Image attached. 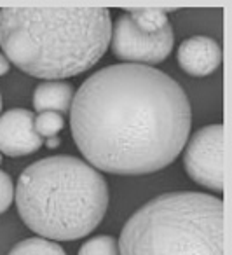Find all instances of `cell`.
Segmentation results:
<instances>
[{
	"instance_id": "2",
	"label": "cell",
	"mask_w": 232,
	"mask_h": 255,
	"mask_svg": "<svg viewBox=\"0 0 232 255\" xmlns=\"http://www.w3.org/2000/svg\"><path fill=\"white\" fill-rule=\"evenodd\" d=\"M112 37L107 7H2L0 46L32 77L65 81L93 68Z\"/></svg>"
},
{
	"instance_id": "15",
	"label": "cell",
	"mask_w": 232,
	"mask_h": 255,
	"mask_svg": "<svg viewBox=\"0 0 232 255\" xmlns=\"http://www.w3.org/2000/svg\"><path fill=\"white\" fill-rule=\"evenodd\" d=\"M9 67H11V63H9V60L5 58V54L0 53V75H5V74H7Z\"/></svg>"
},
{
	"instance_id": "11",
	"label": "cell",
	"mask_w": 232,
	"mask_h": 255,
	"mask_svg": "<svg viewBox=\"0 0 232 255\" xmlns=\"http://www.w3.org/2000/svg\"><path fill=\"white\" fill-rule=\"evenodd\" d=\"M9 255H67L63 247L42 236L26 238L12 247Z\"/></svg>"
},
{
	"instance_id": "14",
	"label": "cell",
	"mask_w": 232,
	"mask_h": 255,
	"mask_svg": "<svg viewBox=\"0 0 232 255\" xmlns=\"http://www.w3.org/2000/svg\"><path fill=\"white\" fill-rule=\"evenodd\" d=\"M14 199V184L5 171L0 170V215L11 206Z\"/></svg>"
},
{
	"instance_id": "13",
	"label": "cell",
	"mask_w": 232,
	"mask_h": 255,
	"mask_svg": "<svg viewBox=\"0 0 232 255\" xmlns=\"http://www.w3.org/2000/svg\"><path fill=\"white\" fill-rule=\"evenodd\" d=\"M33 126L40 138H51V136H58V133L65 128V119L58 112H42L35 117Z\"/></svg>"
},
{
	"instance_id": "5",
	"label": "cell",
	"mask_w": 232,
	"mask_h": 255,
	"mask_svg": "<svg viewBox=\"0 0 232 255\" xmlns=\"http://www.w3.org/2000/svg\"><path fill=\"white\" fill-rule=\"evenodd\" d=\"M112 53L119 60L134 65H157L169 56L173 49L171 25L157 33H145L136 28L133 19L124 12L112 26Z\"/></svg>"
},
{
	"instance_id": "18",
	"label": "cell",
	"mask_w": 232,
	"mask_h": 255,
	"mask_svg": "<svg viewBox=\"0 0 232 255\" xmlns=\"http://www.w3.org/2000/svg\"><path fill=\"white\" fill-rule=\"evenodd\" d=\"M0 163H2V156H0Z\"/></svg>"
},
{
	"instance_id": "10",
	"label": "cell",
	"mask_w": 232,
	"mask_h": 255,
	"mask_svg": "<svg viewBox=\"0 0 232 255\" xmlns=\"http://www.w3.org/2000/svg\"><path fill=\"white\" fill-rule=\"evenodd\" d=\"M166 12H168L166 9L159 7H134L127 9L126 14L133 19L138 30H141L145 33H157L169 25Z\"/></svg>"
},
{
	"instance_id": "17",
	"label": "cell",
	"mask_w": 232,
	"mask_h": 255,
	"mask_svg": "<svg viewBox=\"0 0 232 255\" xmlns=\"http://www.w3.org/2000/svg\"><path fill=\"white\" fill-rule=\"evenodd\" d=\"M0 112H2V95H0Z\"/></svg>"
},
{
	"instance_id": "7",
	"label": "cell",
	"mask_w": 232,
	"mask_h": 255,
	"mask_svg": "<svg viewBox=\"0 0 232 255\" xmlns=\"http://www.w3.org/2000/svg\"><path fill=\"white\" fill-rule=\"evenodd\" d=\"M32 110L11 109L0 116V152L9 157L33 154L42 147V138L35 131Z\"/></svg>"
},
{
	"instance_id": "8",
	"label": "cell",
	"mask_w": 232,
	"mask_h": 255,
	"mask_svg": "<svg viewBox=\"0 0 232 255\" xmlns=\"http://www.w3.org/2000/svg\"><path fill=\"white\" fill-rule=\"evenodd\" d=\"M176 58L183 72L194 77H206L220 67L222 49L211 37L194 35L180 44Z\"/></svg>"
},
{
	"instance_id": "16",
	"label": "cell",
	"mask_w": 232,
	"mask_h": 255,
	"mask_svg": "<svg viewBox=\"0 0 232 255\" xmlns=\"http://www.w3.org/2000/svg\"><path fill=\"white\" fill-rule=\"evenodd\" d=\"M58 145H60V138H58V136H51V138H47V142H46L47 149H56Z\"/></svg>"
},
{
	"instance_id": "12",
	"label": "cell",
	"mask_w": 232,
	"mask_h": 255,
	"mask_svg": "<svg viewBox=\"0 0 232 255\" xmlns=\"http://www.w3.org/2000/svg\"><path fill=\"white\" fill-rule=\"evenodd\" d=\"M79 255H119V243L114 236H95L79 248Z\"/></svg>"
},
{
	"instance_id": "6",
	"label": "cell",
	"mask_w": 232,
	"mask_h": 255,
	"mask_svg": "<svg viewBox=\"0 0 232 255\" xmlns=\"http://www.w3.org/2000/svg\"><path fill=\"white\" fill-rule=\"evenodd\" d=\"M187 175L215 192L224 191V124L197 129L183 154Z\"/></svg>"
},
{
	"instance_id": "9",
	"label": "cell",
	"mask_w": 232,
	"mask_h": 255,
	"mask_svg": "<svg viewBox=\"0 0 232 255\" xmlns=\"http://www.w3.org/2000/svg\"><path fill=\"white\" fill-rule=\"evenodd\" d=\"M74 86L67 81H46L33 91V109L39 114H67L74 100Z\"/></svg>"
},
{
	"instance_id": "3",
	"label": "cell",
	"mask_w": 232,
	"mask_h": 255,
	"mask_svg": "<svg viewBox=\"0 0 232 255\" xmlns=\"http://www.w3.org/2000/svg\"><path fill=\"white\" fill-rule=\"evenodd\" d=\"M21 220L35 234L74 241L91 234L109 208V185L98 170L74 156L44 157L18 178Z\"/></svg>"
},
{
	"instance_id": "1",
	"label": "cell",
	"mask_w": 232,
	"mask_h": 255,
	"mask_svg": "<svg viewBox=\"0 0 232 255\" xmlns=\"http://www.w3.org/2000/svg\"><path fill=\"white\" fill-rule=\"evenodd\" d=\"M192 109L183 88L154 67L109 65L89 75L70 107L72 136L95 170L148 175L183 150Z\"/></svg>"
},
{
	"instance_id": "4",
	"label": "cell",
	"mask_w": 232,
	"mask_h": 255,
	"mask_svg": "<svg viewBox=\"0 0 232 255\" xmlns=\"http://www.w3.org/2000/svg\"><path fill=\"white\" fill-rule=\"evenodd\" d=\"M119 255H225V208L217 196L166 192L122 227Z\"/></svg>"
}]
</instances>
